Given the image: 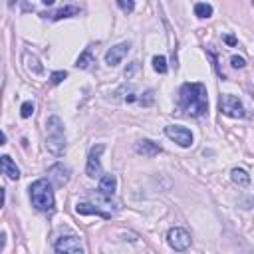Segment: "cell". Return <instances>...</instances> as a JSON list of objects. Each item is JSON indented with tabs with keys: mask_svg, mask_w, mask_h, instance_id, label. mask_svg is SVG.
Returning a JSON list of instances; mask_svg holds the SVG:
<instances>
[{
	"mask_svg": "<svg viewBox=\"0 0 254 254\" xmlns=\"http://www.w3.org/2000/svg\"><path fill=\"white\" fill-rule=\"evenodd\" d=\"M181 95V108L185 113L193 117H203L208 111V97H206V88L203 83H185L179 92Z\"/></svg>",
	"mask_w": 254,
	"mask_h": 254,
	"instance_id": "obj_1",
	"label": "cell"
},
{
	"mask_svg": "<svg viewBox=\"0 0 254 254\" xmlns=\"http://www.w3.org/2000/svg\"><path fill=\"white\" fill-rule=\"evenodd\" d=\"M30 199L40 213H54V206H56L54 190L46 179H38L30 185Z\"/></svg>",
	"mask_w": 254,
	"mask_h": 254,
	"instance_id": "obj_2",
	"label": "cell"
},
{
	"mask_svg": "<svg viewBox=\"0 0 254 254\" xmlns=\"http://www.w3.org/2000/svg\"><path fill=\"white\" fill-rule=\"evenodd\" d=\"M46 147L48 151L54 153L56 157L64 155L66 151V135H64V123L58 115L48 117L46 121Z\"/></svg>",
	"mask_w": 254,
	"mask_h": 254,
	"instance_id": "obj_3",
	"label": "cell"
},
{
	"mask_svg": "<svg viewBox=\"0 0 254 254\" xmlns=\"http://www.w3.org/2000/svg\"><path fill=\"white\" fill-rule=\"evenodd\" d=\"M219 110L221 113L228 115V117H244L246 110L244 105L240 103V99L237 95H230V94H222L219 99Z\"/></svg>",
	"mask_w": 254,
	"mask_h": 254,
	"instance_id": "obj_4",
	"label": "cell"
},
{
	"mask_svg": "<svg viewBox=\"0 0 254 254\" xmlns=\"http://www.w3.org/2000/svg\"><path fill=\"white\" fill-rule=\"evenodd\" d=\"M105 151V145L103 143H97L90 149V155H88V165H86V173L88 177L95 179L101 175V153Z\"/></svg>",
	"mask_w": 254,
	"mask_h": 254,
	"instance_id": "obj_5",
	"label": "cell"
},
{
	"mask_svg": "<svg viewBox=\"0 0 254 254\" xmlns=\"http://www.w3.org/2000/svg\"><path fill=\"white\" fill-rule=\"evenodd\" d=\"M165 135L175 141L177 145L181 147H190L193 145V133H190L187 127H181V125H167L165 127Z\"/></svg>",
	"mask_w": 254,
	"mask_h": 254,
	"instance_id": "obj_6",
	"label": "cell"
},
{
	"mask_svg": "<svg viewBox=\"0 0 254 254\" xmlns=\"http://www.w3.org/2000/svg\"><path fill=\"white\" fill-rule=\"evenodd\" d=\"M167 240H169V246H171L173 250H179V252H183V250H187L190 246V235L185 228H179V226L169 230Z\"/></svg>",
	"mask_w": 254,
	"mask_h": 254,
	"instance_id": "obj_7",
	"label": "cell"
},
{
	"mask_svg": "<svg viewBox=\"0 0 254 254\" xmlns=\"http://www.w3.org/2000/svg\"><path fill=\"white\" fill-rule=\"evenodd\" d=\"M54 250L56 252H70V254H81L83 248H81V242L78 237H62L56 240L54 244Z\"/></svg>",
	"mask_w": 254,
	"mask_h": 254,
	"instance_id": "obj_8",
	"label": "cell"
},
{
	"mask_svg": "<svg viewBox=\"0 0 254 254\" xmlns=\"http://www.w3.org/2000/svg\"><path fill=\"white\" fill-rule=\"evenodd\" d=\"M48 177L50 181L56 185V187H64L68 181H70V169L68 167H64L62 163H56L48 169Z\"/></svg>",
	"mask_w": 254,
	"mask_h": 254,
	"instance_id": "obj_9",
	"label": "cell"
},
{
	"mask_svg": "<svg viewBox=\"0 0 254 254\" xmlns=\"http://www.w3.org/2000/svg\"><path fill=\"white\" fill-rule=\"evenodd\" d=\"M129 48H131L129 42H121V44L113 46L111 50H108V54H105V64H108V66H117V64L127 56Z\"/></svg>",
	"mask_w": 254,
	"mask_h": 254,
	"instance_id": "obj_10",
	"label": "cell"
},
{
	"mask_svg": "<svg viewBox=\"0 0 254 254\" xmlns=\"http://www.w3.org/2000/svg\"><path fill=\"white\" fill-rule=\"evenodd\" d=\"M135 151H137L139 155H143V157H155V155L161 153V145H157V143L151 141V139H141V141H137V145H135Z\"/></svg>",
	"mask_w": 254,
	"mask_h": 254,
	"instance_id": "obj_11",
	"label": "cell"
},
{
	"mask_svg": "<svg viewBox=\"0 0 254 254\" xmlns=\"http://www.w3.org/2000/svg\"><path fill=\"white\" fill-rule=\"evenodd\" d=\"M76 213L78 215H95V217H101V219H111L110 213H105V210H101V208H97L95 205H90V203H78Z\"/></svg>",
	"mask_w": 254,
	"mask_h": 254,
	"instance_id": "obj_12",
	"label": "cell"
},
{
	"mask_svg": "<svg viewBox=\"0 0 254 254\" xmlns=\"http://www.w3.org/2000/svg\"><path fill=\"white\" fill-rule=\"evenodd\" d=\"M117 189V179L115 175H101L99 179V193L105 197H111Z\"/></svg>",
	"mask_w": 254,
	"mask_h": 254,
	"instance_id": "obj_13",
	"label": "cell"
},
{
	"mask_svg": "<svg viewBox=\"0 0 254 254\" xmlns=\"http://www.w3.org/2000/svg\"><path fill=\"white\" fill-rule=\"evenodd\" d=\"M0 165H2V173L12 179V181H18L20 179V169L16 167V163L8 157V155H2V159H0Z\"/></svg>",
	"mask_w": 254,
	"mask_h": 254,
	"instance_id": "obj_14",
	"label": "cell"
},
{
	"mask_svg": "<svg viewBox=\"0 0 254 254\" xmlns=\"http://www.w3.org/2000/svg\"><path fill=\"white\" fill-rule=\"evenodd\" d=\"M92 64H95V56H94V46H88L86 50H83L79 54V58L76 60V68L79 70H88Z\"/></svg>",
	"mask_w": 254,
	"mask_h": 254,
	"instance_id": "obj_15",
	"label": "cell"
},
{
	"mask_svg": "<svg viewBox=\"0 0 254 254\" xmlns=\"http://www.w3.org/2000/svg\"><path fill=\"white\" fill-rule=\"evenodd\" d=\"M78 14H79V6L70 4V6H64V8L56 10L54 14H42V16H50L52 20H62V18H70V16H78Z\"/></svg>",
	"mask_w": 254,
	"mask_h": 254,
	"instance_id": "obj_16",
	"label": "cell"
},
{
	"mask_svg": "<svg viewBox=\"0 0 254 254\" xmlns=\"http://www.w3.org/2000/svg\"><path fill=\"white\" fill-rule=\"evenodd\" d=\"M230 179L235 181L238 187H246L250 183V175L244 171V169H232V171H230Z\"/></svg>",
	"mask_w": 254,
	"mask_h": 254,
	"instance_id": "obj_17",
	"label": "cell"
},
{
	"mask_svg": "<svg viewBox=\"0 0 254 254\" xmlns=\"http://www.w3.org/2000/svg\"><path fill=\"white\" fill-rule=\"evenodd\" d=\"M195 14L199 18H210L213 16V6L206 2H199V4H195Z\"/></svg>",
	"mask_w": 254,
	"mask_h": 254,
	"instance_id": "obj_18",
	"label": "cell"
},
{
	"mask_svg": "<svg viewBox=\"0 0 254 254\" xmlns=\"http://www.w3.org/2000/svg\"><path fill=\"white\" fill-rule=\"evenodd\" d=\"M153 68L157 74H167V60L165 56H155L153 58Z\"/></svg>",
	"mask_w": 254,
	"mask_h": 254,
	"instance_id": "obj_19",
	"label": "cell"
},
{
	"mask_svg": "<svg viewBox=\"0 0 254 254\" xmlns=\"http://www.w3.org/2000/svg\"><path fill=\"white\" fill-rule=\"evenodd\" d=\"M32 113H34V103L32 101H24L22 108H20V115H22L24 119H28V117H32Z\"/></svg>",
	"mask_w": 254,
	"mask_h": 254,
	"instance_id": "obj_20",
	"label": "cell"
},
{
	"mask_svg": "<svg viewBox=\"0 0 254 254\" xmlns=\"http://www.w3.org/2000/svg\"><path fill=\"white\" fill-rule=\"evenodd\" d=\"M117 6H119L125 14H129V12H133V8H135V0H117Z\"/></svg>",
	"mask_w": 254,
	"mask_h": 254,
	"instance_id": "obj_21",
	"label": "cell"
},
{
	"mask_svg": "<svg viewBox=\"0 0 254 254\" xmlns=\"http://www.w3.org/2000/svg\"><path fill=\"white\" fill-rule=\"evenodd\" d=\"M68 78V72H64V70H58V72H54L52 76H50V81L54 83V86H58V83H62L64 79Z\"/></svg>",
	"mask_w": 254,
	"mask_h": 254,
	"instance_id": "obj_22",
	"label": "cell"
},
{
	"mask_svg": "<svg viewBox=\"0 0 254 254\" xmlns=\"http://www.w3.org/2000/svg\"><path fill=\"white\" fill-rule=\"evenodd\" d=\"M24 58L30 62V52H26V54H24ZM28 68H30V70H34V74H42V66L38 64V60H36L34 56H32V64H28Z\"/></svg>",
	"mask_w": 254,
	"mask_h": 254,
	"instance_id": "obj_23",
	"label": "cell"
},
{
	"mask_svg": "<svg viewBox=\"0 0 254 254\" xmlns=\"http://www.w3.org/2000/svg\"><path fill=\"white\" fill-rule=\"evenodd\" d=\"M230 66L237 68V70H242V68L246 66V60L240 58V56H232V58H230Z\"/></svg>",
	"mask_w": 254,
	"mask_h": 254,
	"instance_id": "obj_24",
	"label": "cell"
},
{
	"mask_svg": "<svg viewBox=\"0 0 254 254\" xmlns=\"http://www.w3.org/2000/svg\"><path fill=\"white\" fill-rule=\"evenodd\" d=\"M137 70H139V62H131V66H129V68H125V78H131Z\"/></svg>",
	"mask_w": 254,
	"mask_h": 254,
	"instance_id": "obj_25",
	"label": "cell"
},
{
	"mask_svg": "<svg viewBox=\"0 0 254 254\" xmlns=\"http://www.w3.org/2000/svg\"><path fill=\"white\" fill-rule=\"evenodd\" d=\"M139 101H141L143 105H151V103H153V92H151V90H149V92H145L143 97H141Z\"/></svg>",
	"mask_w": 254,
	"mask_h": 254,
	"instance_id": "obj_26",
	"label": "cell"
},
{
	"mask_svg": "<svg viewBox=\"0 0 254 254\" xmlns=\"http://www.w3.org/2000/svg\"><path fill=\"white\" fill-rule=\"evenodd\" d=\"M224 42H226L228 46H235L237 44V38L235 36H224Z\"/></svg>",
	"mask_w": 254,
	"mask_h": 254,
	"instance_id": "obj_27",
	"label": "cell"
},
{
	"mask_svg": "<svg viewBox=\"0 0 254 254\" xmlns=\"http://www.w3.org/2000/svg\"><path fill=\"white\" fill-rule=\"evenodd\" d=\"M42 2H44V4H46V6H52V4H54V2H56V0H42Z\"/></svg>",
	"mask_w": 254,
	"mask_h": 254,
	"instance_id": "obj_28",
	"label": "cell"
},
{
	"mask_svg": "<svg viewBox=\"0 0 254 254\" xmlns=\"http://www.w3.org/2000/svg\"><path fill=\"white\" fill-rule=\"evenodd\" d=\"M252 2H254V0H252Z\"/></svg>",
	"mask_w": 254,
	"mask_h": 254,
	"instance_id": "obj_29",
	"label": "cell"
}]
</instances>
